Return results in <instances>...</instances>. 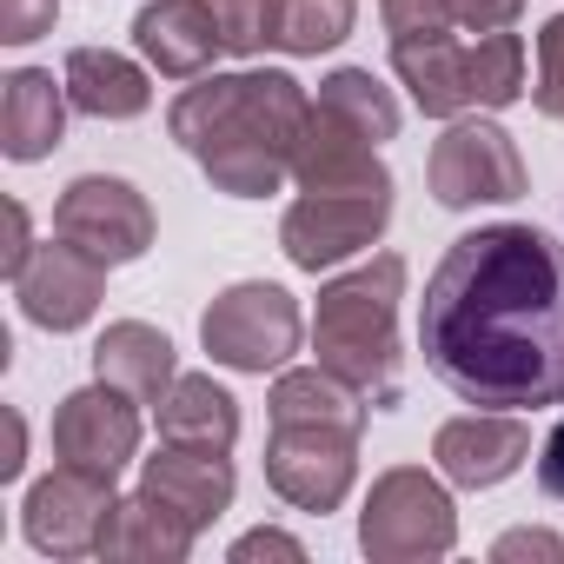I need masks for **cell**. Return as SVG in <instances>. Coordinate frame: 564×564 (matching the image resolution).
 <instances>
[{"instance_id": "obj_1", "label": "cell", "mask_w": 564, "mask_h": 564, "mask_svg": "<svg viewBox=\"0 0 564 564\" xmlns=\"http://www.w3.org/2000/svg\"><path fill=\"white\" fill-rule=\"evenodd\" d=\"M419 352L478 412L564 405V246L538 226H478L438 259Z\"/></svg>"}, {"instance_id": "obj_2", "label": "cell", "mask_w": 564, "mask_h": 564, "mask_svg": "<svg viewBox=\"0 0 564 564\" xmlns=\"http://www.w3.org/2000/svg\"><path fill=\"white\" fill-rule=\"evenodd\" d=\"M306 113H313L306 87L265 67V74H199V87H186L166 107V127L219 193L265 199L293 173Z\"/></svg>"}, {"instance_id": "obj_3", "label": "cell", "mask_w": 564, "mask_h": 564, "mask_svg": "<svg viewBox=\"0 0 564 564\" xmlns=\"http://www.w3.org/2000/svg\"><path fill=\"white\" fill-rule=\"evenodd\" d=\"M399 300H405V259L379 252L359 272H339L319 286L313 313V352L333 379H346L372 412H392L405 392L399 372Z\"/></svg>"}, {"instance_id": "obj_4", "label": "cell", "mask_w": 564, "mask_h": 564, "mask_svg": "<svg viewBox=\"0 0 564 564\" xmlns=\"http://www.w3.org/2000/svg\"><path fill=\"white\" fill-rule=\"evenodd\" d=\"M359 544L372 564H425V557H445L458 544V511H452V491L419 471V465H392L372 478L366 491V511H359Z\"/></svg>"}, {"instance_id": "obj_5", "label": "cell", "mask_w": 564, "mask_h": 564, "mask_svg": "<svg viewBox=\"0 0 564 564\" xmlns=\"http://www.w3.org/2000/svg\"><path fill=\"white\" fill-rule=\"evenodd\" d=\"M199 346L226 372H279L300 352V300L272 279H239L206 306Z\"/></svg>"}, {"instance_id": "obj_6", "label": "cell", "mask_w": 564, "mask_h": 564, "mask_svg": "<svg viewBox=\"0 0 564 564\" xmlns=\"http://www.w3.org/2000/svg\"><path fill=\"white\" fill-rule=\"evenodd\" d=\"M392 219V186H352V193H300L279 219V246L300 272H326L352 252H366Z\"/></svg>"}, {"instance_id": "obj_7", "label": "cell", "mask_w": 564, "mask_h": 564, "mask_svg": "<svg viewBox=\"0 0 564 564\" xmlns=\"http://www.w3.org/2000/svg\"><path fill=\"white\" fill-rule=\"evenodd\" d=\"M425 180H432L438 206H511V199H524V160H518L511 133L491 120H452L425 160Z\"/></svg>"}, {"instance_id": "obj_8", "label": "cell", "mask_w": 564, "mask_h": 564, "mask_svg": "<svg viewBox=\"0 0 564 564\" xmlns=\"http://www.w3.org/2000/svg\"><path fill=\"white\" fill-rule=\"evenodd\" d=\"M359 478V432L333 425H272L265 438V485L293 511H339Z\"/></svg>"}, {"instance_id": "obj_9", "label": "cell", "mask_w": 564, "mask_h": 564, "mask_svg": "<svg viewBox=\"0 0 564 564\" xmlns=\"http://www.w3.org/2000/svg\"><path fill=\"white\" fill-rule=\"evenodd\" d=\"M54 232L94 252L100 265H133L153 246V206L140 199V186L113 173H80L54 206Z\"/></svg>"}, {"instance_id": "obj_10", "label": "cell", "mask_w": 564, "mask_h": 564, "mask_svg": "<svg viewBox=\"0 0 564 564\" xmlns=\"http://www.w3.org/2000/svg\"><path fill=\"white\" fill-rule=\"evenodd\" d=\"M113 478L87 471V465H54L34 491H28V544L47 557H87L100 551V531L113 518Z\"/></svg>"}, {"instance_id": "obj_11", "label": "cell", "mask_w": 564, "mask_h": 564, "mask_svg": "<svg viewBox=\"0 0 564 564\" xmlns=\"http://www.w3.org/2000/svg\"><path fill=\"white\" fill-rule=\"evenodd\" d=\"M133 405L140 399L120 392V386H107V379H94L87 392H67L61 412H54V452L67 465L120 478L133 465V452H140V412Z\"/></svg>"}, {"instance_id": "obj_12", "label": "cell", "mask_w": 564, "mask_h": 564, "mask_svg": "<svg viewBox=\"0 0 564 564\" xmlns=\"http://www.w3.org/2000/svg\"><path fill=\"white\" fill-rule=\"evenodd\" d=\"M14 300H21V313H28L34 326H47V333H80V326L100 313V300H107V265H100L94 252H80L74 239L54 232V246H41V252L28 259V272L14 279Z\"/></svg>"}, {"instance_id": "obj_13", "label": "cell", "mask_w": 564, "mask_h": 564, "mask_svg": "<svg viewBox=\"0 0 564 564\" xmlns=\"http://www.w3.org/2000/svg\"><path fill=\"white\" fill-rule=\"evenodd\" d=\"M432 458L452 485L465 491H491L505 485L524 458H531V425L518 412H471V419H445L432 438Z\"/></svg>"}, {"instance_id": "obj_14", "label": "cell", "mask_w": 564, "mask_h": 564, "mask_svg": "<svg viewBox=\"0 0 564 564\" xmlns=\"http://www.w3.org/2000/svg\"><path fill=\"white\" fill-rule=\"evenodd\" d=\"M293 180H300V193L392 186V173H386L379 147H372L352 120H339L333 107H319V100H313V113H306V127H300V147H293Z\"/></svg>"}, {"instance_id": "obj_15", "label": "cell", "mask_w": 564, "mask_h": 564, "mask_svg": "<svg viewBox=\"0 0 564 564\" xmlns=\"http://www.w3.org/2000/svg\"><path fill=\"white\" fill-rule=\"evenodd\" d=\"M133 41L147 54V67L166 80H199L213 67V54L226 47L206 0H153V8L133 14Z\"/></svg>"}, {"instance_id": "obj_16", "label": "cell", "mask_w": 564, "mask_h": 564, "mask_svg": "<svg viewBox=\"0 0 564 564\" xmlns=\"http://www.w3.org/2000/svg\"><path fill=\"white\" fill-rule=\"evenodd\" d=\"M140 491H153L160 505H173L180 518H193L199 531L232 505V465L226 452H206V445H160L147 465H140Z\"/></svg>"}, {"instance_id": "obj_17", "label": "cell", "mask_w": 564, "mask_h": 564, "mask_svg": "<svg viewBox=\"0 0 564 564\" xmlns=\"http://www.w3.org/2000/svg\"><path fill=\"white\" fill-rule=\"evenodd\" d=\"M67 80L54 87V74L41 67H14L8 74V94H0V153L8 160H47L67 133Z\"/></svg>"}, {"instance_id": "obj_18", "label": "cell", "mask_w": 564, "mask_h": 564, "mask_svg": "<svg viewBox=\"0 0 564 564\" xmlns=\"http://www.w3.org/2000/svg\"><path fill=\"white\" fill-rule=\"evenodd\" d=\"M94 379L133 392L140 405H160V399L173 392V379H180V372H173V339H166L160 326H147V319H120V326H107L100 346H94Z\"/></svg>"}, {"instance_id": "obj_19", "label": "cell", "mask_w": 564, "mask_h": 564, "mask_svg": "<svg viewBox=\"0 0 564 564\" xmlns=\"http://www.w3.org/2000/svg\"><path fill=\"white\" fill-rule=\"evenodd\" d=\"M199 524L180 518L173 505H160L153 491H133L113 505L107 531H100V557H133V564H180L193 551Z\"/></svg>"}, {"instance_id": "obj_20", "label": "cell", "mask_w": 564, "mask_h": 564, "mask_svg": "<svg viewBox=\"0 0 564 564\" xmlns=\"http://www.w3.org/2000/svg\"><path fill=\"white\" fill-rule=\"evenodd\" d=\"M67 100L87 120H140L153 107V87H147V67H133L127 54L74 47L67 54Z\"/></svg>"}, {"instance_id": "obj_21", "label": "cell", "mask_w": 564, "mask_h": 564, "mask_svg": "<svg viewBox=\"0 0 564 564\" xmlns=\"http://www.w3.org/2000/svg\"><path fill=\"white\" fill-rule=\"evenodd\" d=\"M272 425H333V432H366L372 399H359L346 379H333L326 366H300V372H279L272 399H265Z\"/></svg>"}, {"instance_id": "obj_22", "label": "cell", "mask_w": 564, "mask_h": 564, "mask_svg": "<svg viewBox=\"0 0 564 564\" xmlns=\"http://www.w3.org/2000/svg\"><path fill=\"white\" fill-rule=\"evenodd\" d=\"M153 412H160V438H173V445L232 452V438H239V399H232L226 386H213L206 372L173 379V392H166Z\"/></svg>"}, {"instance_id": "obj_23", "label": "cell", "mask_w": 564, "mask_h": 564, "mask_svg": "<svg viewBox=\"0 0 564 564\" xmlns=\"http://www.w3.org/2000/svg\"><path fill=\"white\" fill-rule=\"evenodd\" d=\"M392 74L412 87L419 113H432V120H458V113L471 107V87H465V47H452V41L392 47Z\"/></svg>"}, {"instance_id": "obj_24", "label": "cell", "mask_w": 564, "mask_h": 564, "mask_svg": "<svg viewBox=\"0 0 564 564\" xmlns=\"http://www.w3.org/2000/svg\"><path fill=\"white\" fill-rule=\"evenodd\" d=\"M359 21V0H279L272 8V47L279 54H333Z\"/></svg>"}, {"instance_id": "obj_25", "label": "cell", "mask_w": 564, "mask_h": 564, "mask_svg": "<svg viewBox=\"0 0 564 564\" xmlns=\"http://www.w3.org/2000/svg\"><path fill=\"white\" fill-rule=\"evenodd\" d=\"M319 107H333L339 120H352L372 147H386L399 133V100L386 80H372V67H339L319 80Z\"/></svg>"}, {"instance_id": "obj_26", "label": "cell", "mask_w": 564, "mask_h": 564, "mask_svg": "<svg viewBox=\"0 0 564 564\" xmlns=\"http://www.w3.org/2000/svg\"><path fill=\"white\" fill-rule=\"evenodd\" d=\"M465 87L471 107H511L524 94V41L518 34H478V47H465Z\"/></svg>"}, {"instance_id": "obj_27", "label": "cell", "mask_w": 564, "mask_h": 564, "mask_svg": "<svg viewBox=\"0 0 564 564\" xmlns=\"http://www.w3.org/2000/svg\"><path fill=\"white\" fill-rule=\"evenodd\" d=\"M379 21L392 34V47H425V41H452V8L445 0H379Z\"/></svg>"}, {"instance_id": "obj_28", "label": "cell", "mask_w": 564, "mask_h": 564, "mask_svg": "<svg viewBox=\"0 0 564 564\" xmlns=\"http://www.w3.org/2000/svg\"><path fill=\"white\" fill-rule=\"evenodd\" d=\"M213 21H219V41L226 54H259L272 47V8L279 0H206Z\"/></svg>"}, {"instance_id": "obj_29", "label": "cell", "mask_w": 564, "mask_h": 564, "mask_svg": "<svg viewBox=\"0 0 564 564\" xmlns=\"http://www.w3.org/2000/svg\"><path fill=\"white\" fill-rule=\"evenodd\" d=\"M544 120H564V14L538 28V87H531Z\"/></svg>"}, {"instance_id": "obj_30", "label": "cell", "mask_w": 564, "mask_h": 564, "mask_svg": "<svg viewBox=\"0 0 564 564\" xmlns=\"http://www.w3.org/2000/svg\"><path fill=\"white\" fill-rule=\"evenodd\" d=\"M54 21H61V0H0V41L8 47L54 34Z\"/></svg>"}, {"instance_id": "obj_31", "label": "cell", "mask_w": 564, "mask_h": 564, "mask_svg": "<svg viewBox=\"0 0 564 564\" xmlns=\"http://www.w3.org/2000/svg\"><path fill=\"white\" fill-rule=\"evenodd\" d=\"M445 8H452L458 28H471V34H498V28H511V21L524 14V0H445Z\"/></svg>"}, {"instance_id": "obj_32", "label": "cell", "mask_w": 564, "mask_h": 564, "mask_svg": "<svg viewBox=\"0 0 564 564\" xmlns=\"http://www.w3.org/2000/svg\"><path fill=\"white\" fill-rule=\"evenodd\" d=\"M259 557H286V564H300L306 544L286 538V531H265V524H259V531H246V538L232 544V564H259Z\"/></svg>"}, {"instance_id": "obj_33", "label": "cell", "mask_w": 564, "mask_h": 564, "mask_svg": "<svg viewBox=\"0 0 564 564\" xmlns=\"http://www.w3.org/2000/svg\"><path fill=\"white\" fill-rule=\"evenodd\" d=\"M491 557H505V564H511V557H544V564H551V557H564V538H551V531H538V524H531V531H505V538L491 544Z\"/></svg>"}, {"instance_id": "obj_34", "label": "cell", "mask_w": 564, "mask_h": 564, "mask_svg": "<svg viewBox=\"0 0 564 564\" xmlns=\"http://www.w3.org/2000/svg\"><path fill=\"white\" fill-rule=\"evenodd\" d=\"M34 252H41V246H34V219H28L21 199H8V279H21Z\"/></svg>"}, {"instance_id": "obj_35", "label": "cell", "mask_w": 564, "mask_h": 564, "mask_svg": "<svg viewBox=\"0 0 564 564\" xmlns=\"http://www.w3.org/2000/svg\"><path fill=\"white\" fill-rule=\"evenodd\" d=\"M538 485H544V498H557L564 505V419L551 425V438L538 445Z\"/></svg>"}, {"instance_id": "obj_36", "label": "cell", "mask_w": 564, "mask_h": 564, "mask_svg": "<svg viewBox=\"0 0 564 564\" xmlns=\"http://www.w3.org/2000/svg\"><path fill=\"white\" fill-rule=\"evenodd\" d=\"M21 465H28V425H21V412H8V458H0V478H21Z\"/></svg>"}]
</instances>
